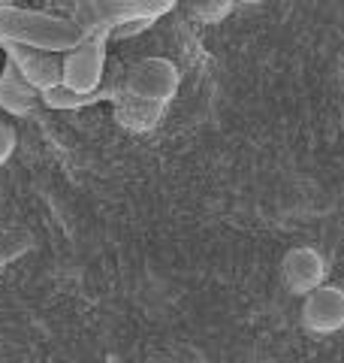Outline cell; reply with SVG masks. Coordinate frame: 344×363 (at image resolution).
Instances as JSON below:
<instances>
[{
	"label": "cell",
	"instance_id": "8fae6325",
	"mask_svg": "<svg viewBox=\"0 0 344 363\" xmlns=\"http://www.w3.org/2000/svg\"><path fill=\"white\" fill-rule=\"evenodd\" d=\"M16 4V0H0V6H13Z\"/></svg>",
	"mask_w": 344,
	"mask_h": 363
},
{
	"label": "cell",
	"instance_id": "5b68a950",
	"mask_svg": "<svg viewBox=\"0 0 344 363\" xmlns=\"http://www.w3.org/2000/svg\"><path fill=\"white\" fill-rule=\"evenodd\" d=\"M305 324L317 333L344 327V294L336 288H317L305 303Z\"/></svg>",
	"mask_w": 344,
	"mask_h": 363
},
{
	"label": "cell",
	"instance_id": "8992f818",
	"mask_svg": "<svg viewBox=\"0 0 344 363\" xmlns=\"http://www.w3.org/2000/svg\"><path fill=\"white\" fill-rule=\"evenodd\" d=\"M37 97L40 91L6 61V67L0 70V109L9 112V116H28L37 104Z\"/></svg>",
	"mask_w": 344,
	"mask_h": 363
},
{
	"label": "cell",
	"instance_id": "9c48e42d",
	"mask_svg": "<svg viewBox=\"0 0 344 363\" xmlns=\"http://www.w3.org/2000/svg\"><path fill=\"white\" fill-rule=\"evenodd\" d=\"M178 0H124V21H148L154 25L160 16L176 9Z\"/></svg>",
	"mask_w": 344,
	"mask_h": 363
},
{
	"label": "cell",
	"instance_id": "52a82bcc",
	"mask_svg": "<svg viewBox=\"0 0 344 363\" xmlns=\"http://www.w3.org/2000/svg\"><path fill=\"white\" fill-rule=\"evenodd\" d=\"M112 94H115V85H103L100 91H94V94H82V91H73L61 82L49 91H42L40 97L49 109H85V106L100 104V100H112Z\"/></svg>",
	"mask_w": 344,
	"mask_h": 363
},
{
	"label": "cell",
	"instance_id": "6da1fadb",
	"mask_svg": "<svg viewBox=\"0 0 344 363\" xmlns=\"http://www.w3.org/2000/svg\"><path fill=\"white\" fill-rule=\"evenodd\" d=\"M178 91V70L166 58H142L115 85V116L124 128L148 130Z\"/></svg>",
	"mask_w": 344,
	"mask_h": 363
},
{
	"label": "cell",
	"instance_id": "ba28073f",
	"mask_svg": "<svg viewBox=\"0 0 344 363\" xmlns=\"http://www.w3.org/2000/svg\"><path fill=\"white\" fill-rule=\"evenodd\" d=\"M33 248V236L25 227H0V267L13 264Z\"/></svg>",
	"mask_w": 344,
	"mask_h": 363
},
{
	"label": "cell",
	"instance_id": "3957f363",
	"mask_svg": "<svg viewBox=\"0 0 344 363\" xmlns=\"http://www.w3.org/2000/svg\"><path fill=\"white\" fill-rule=\"evenodd\" d=\"M106 30H88L82 33L73 49H67L64 58V85L82 94H94L103 88V73H106Z\"/></svg>",
	"mask_w": 344,
	"mask_h": 363
},
{
	"label": "cell",
	"instance_id": "7c38bea8",
	"mask_svg": "<svg viewBox=\"0 0 344 363\" xmlns=\"http://www.w3.org/2000/svg\"><path fill=\"white\" fill-rule=\"evenodd\" d=\"M236 4H257V0H236Z\"/></svg>",
	"mask_w": 344,
	"mask_h": 363
},
{
	"label": "cell",
	"instance_id": "30bf717a",
	"mask_svg": "<svg viewBox=\"0 0 344 363\" xmlns=\"http://www.w3.org/2000/svg\"><path fill=\"white\" fill-rule=\"evenodd\" d=\"M13 152H16V130L0 118V164H6L13 157Z\"/></svg>",
	"mask_w": 344,
	"mask_h": 363
},
{
	"label": "cell",
	"instance_id": "277c9868",
	"mask_svg": "<svg viewBox=\"0 0 344 363\" xmlns=\"http://www.w3.org/2000/svg\"><path fill=\"white\" fill-rule=\"evenodd\" d=\"M6 55H9V64H13L16 70L40 91V94L64 82L61 52L33 49V45H6Z\"/></svg>",
	"mask_w": 344,
	"mask_h": 363
},
{
	"label": "cell",
	"instance_id": "7a4b0ae2",
	"mask_svg": "<svg viewBox=\"0 0 344 363\" xmlns=\"http://www.w3.org/2000/svg\"><path fill=\"white\" fill-rule=\"evenodd\" d=\"M82 40V28L70 16L45 13V9L0 6V45H33V49L67 52Z\"/></svg>",
	"mask_w": 344,
	"mask_h": 363
}]
</instances>
